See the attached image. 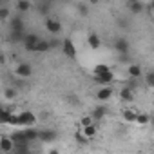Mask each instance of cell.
Segmentation results:
<instances>
[{
    "instance_id": "cell-1",
    "label": "cell",
    "mask_w": 154,
    "mask_h": 154,
    "mask_svg": "<svg viewBox=\"0 0 154 154\" xmlns=\"http://www.w3.org/2000/svg\"><path fill=\"white\" fill-rule=\"evenodd\" d=\"M17 118H18V127H22V129L35 127V123H36V116L31 111H22L17 114Z\"/></svg>"
},
{
    "instance_id": "cell-2",
    "label": "cell",
    "mask_w": 154,
    "mask_h": 154,
    "mask_svg": "<svg viewBox=\"0 0 154 154\" xmlns=\"http://www.w3.org/2000/svg\"><path fill=\"white\" fill-rule=\"evenodd\" d=\"M38 40H40V36H38V35H35V33H27V35H24V38H22V45H24V49H26V51L35 53V47H36Z\"/></svg>"
},
{
    "instance_id": "cell-3",
    "label": "cell",
    "mask_w": 154,
    "mask_h": 154,
    "mask_svg": "<svg viewBox=\"0 0 154 154\" xmlns=\"http://www.w3.org/2000/svg\"><path fill=\"white\" fill-rule=\"evenodd\" d=\"M8 22H9L11 33H24V18L20 15H13Z\"/></svg>"
},
{
    "instance_id": "cell-4",
    "label": "cell",
    "mask_w": 154,
    "mask_h": 154,
    "mask_svg": "<svg viewBox=\"0 0 154 154\" xmlns=\"http://www.w3.org/2000/svg\"><path fill=\"white\" fill-rule=\"evenodd\" d=\"M15 74L18 78H31L33 76V67L29 63H18L17 69H15Z\"/></svg>"
},
{
    "instance_id": "cell-5",
    "label": "cell",
    "mask_w": 154,
    "mask_h": 154,
    "mask_svg": "<svg viewBox=\"0 0 154 154\" xmlns=\"http://www.w3.org/2000/svg\"><path fill=\"white\" fill-rule=\"evenodd\" d=\"M60 47H62V51H63V54L67 58H76V47H74V44H72L71 38H65Z\"/></svg>"
},
{
    "instance_id": "cell-6",
    "label": "cell",
    "mask_w": 154,
    "mask_h": 154,
    "mask_svg": "<svg viewBox=\"0 0 154 154\" xmlns=\"http://www.w3.org/2000/svg\"><path fill=\"white\" fill-rule=\"evenodd\" d=\"M15 149V143L9 136H0V154H9L13 152Z\"/></svg>"
},
{
    "instance_id": "cell-7",
    "label": "cell",
    "mask_w": 154,
    "mask_h": 154,
    "mask_svg": "<svg viewBox=\"0 0 154 154\" xmlns=\"http://www.w3.org/2000/svg\"><path fill=\"white\" fill-rule=\"evenodd\" d=\"M45 29H47L51 35H60V31H62V24H60V20L49 17V18L45 20Z\"/></svg>"
},
{
    "instance_id": "cell-8",
    "label": "cell",
    "mask_w": 154,
    "mask_h": 154,
    "mask_svg": "<svg viewBox=\"0 0 154 154\" xmlns=\"http://www.w3.org/2000/svg\"><path fill=\"white\" fill-rule=\"evenodd\" d=\"M112 98V87L111 85H105V87H100L98 91H96V100L98 102H109Z\"/></svg>"
},
{
    "instance_id": "cell-9",
    "label": "cell",
    "mask_w": 154,
    "mask_h": 154,
    "mask_svg": "<svg viewBox=\"0 0 154 154\" xmlns=\"http://www.w3.org/2000/svg\"><path fill=\"white\" fill-rule=\"evenodd\" d=\"M56 140V132L51 131V129H45V131H38V141L42 143H53Z\"/></svg>"
},
{
    "instance_id": "cell-10",
    "label": "cell",
    "mask_w": 154,
    "mask_h": 154,
    "mask_svg": "<svg viewBox=\"0 0 154 154\" xmlns=\"http://www.w3.org/2000/svg\"><path fill=\"white\" fill-rule=\"evenodd\" d=\"M109 114V109H107V105H103V103H100V105H96L94 109H93V114H91V118L94 120V122H98V120H102V118H105Z\"/></svg>"
},
{
    "instance_id": "cell-11",
    "label": "cell",
    "mask_w": 154,
    "mask_h": 154,
    "mask_svg": "<svg viewBox=\"0 0 154 154\" xmlns=\"http://www.w3.org/2000/svg\"><path fill=\"white\" fill-rule=\"evenodd\" d=\"M127 74L131 76L132 80H140L141 76H143V69H141L138 63H131V65L127 67Z\"/></svg>"
},
{
    "instance_id": "cell-12",
    "label": "cell",
    "mask_w": 154,
    "mask_h": 154,
    "mask_svg": "<svg viewBox=\"0 0 154 154\" xmlns=\"http://www.w3.org/2000/svg\"><path fill=\"white\" fill-rule=\"evenodd\" d=\"M80 132L85 136V140H93V138H96V134H98V125H96V123H93V125L82 127V129H80Z\"/></svg>"
},
{
    "instance_id": "cell-13",
    "label": "cell",
    "mask_w": 154,
    "mask_h": 154,
    "mask_svg": "<svg viewBox=\"0 0 154 154\" xmlns=\"http://www.w3.org/2000/svg\"><path fill=\"white\" fill-rule=\"evenodd\" d=\"M13 114H15V112H11V109H4V107H0V125H9V123H11Z\"/></svg>"
},
{
    "instance_id": "cell-14",
    "label": "cell",
    "mask_w": 154,
    "mask_h": 154,
    "mask_svg": "<svg viewBox=\"0 0 154 154\" xmlns=\"http://www.w3.org/2000/svg\"><path fill=\"white\" fill-rule=\"evenodd\" d=\"M87 45H89L91 49H94V51H96V49H100V47H102V38H100L96 33H91V35L87 36Z\"/></svg>"
},
{
    "instance_id": "cell-15",
    "label": "cell",
    "mask_w": 154,
    "mask_h": 154,
    "mask_svg": "<svg viewBox=\"0 0 154 154\" xmlns=\"http://www.w3.org/2000/svg\"><path fill=\"white\" fill-rule=\"evenodd\" d=\"M114 49H116L118 53H122V54H127V53H129V40H127V38H118V40L114 42Z\"/></svg>"
},
{
    "instance_id": "cell-16",
    "label": "cell",
    "mask_w": 154,
    "mask_h": 154,
    "mask_svg": "<svg viewBox=\"0 0 154 154\" xmlns=\"http://www.w3.org/2000/svg\"><path fill=\"white\" fill-rule=\"evenodd\" d=\"M127 8H129V11H131L132 15H140V13L145 9V4L140 2V0H132V2L127 4Z\"/></svg>"
},
{
    "instance_id": "cell-17",
    "label": "cell",
    "mask_w": 154,
    "mask_h": 154,
    "mask_svg": "<svg viewBox=\"0 0 154 154\" xmlns=\"http://www.w3.org/2000/svg\"><path fill=\"white\" fill-rule=\"evenodd\" d=\"M98 84H102L103 87L105 85H111L112 82H114V72L112 71H109V72H105V74H102V76H98V78H94Z\"/></svg>"
},
{
    "instance_id": "cell-18",
    "label": "cell",
    "mask_w": 154,
    "mask_h": 154,
    "mask_svg": "<svg viewBox=\"0 0 154 154\" xmlns=\"http://www.w3.org/2000/svg\"><path fill=\"white\" fill-rule=\"evenodd\" d=\"M22 134H24V138H26V141H27V143H31V141H35V140H38V131H36L35 127H29V129H24V131H22Z\"/></svg>"
},
{
    "instance_id": "cell-19",
    "label": "cell",
    "mask_w": 154,
    "mask_h": 154,
    "mask_svg": "<svg viewBox=\"0 0 154 154\" xmlns=\"http://www.w3.org/2000/svg\"><path fill=\"white\" fill-rule=\"evenodd\" d=\"M109 71H111V67L107 63H96L94 69H93V74H94V78H98V76H102V74H105Z\"/></svg>"
},
{
    "instance_id": "cell-20",
    "label": "cell",
    "mask_w": 154,
    "mask_h": 154,
    "mask_svg": "<svg viewBox=\"0 0 154 154\" xmlns=\"http://www.w3.org/2000/svg\"><path fill=\"white\" fill-rule=\"evenodd\" d=\"M136 114H138V111H134V109H123V111H122V118H123L125 122H129V123H134Z\"/></svg>"
},
{
    "instance_id": "cell-21",
    "label": "cell",
    "mask_w": 154,
    "mask_h": 154,
    "mask_svg": "<svg viewBox=\"0 0 154 154\" xmlns=\"http://www.w3.org/2000/svg\"><path fill=\"white\" fill-rule=\"evenodd\" d=\"M149 122H150V114H149V112H138V114H136V120H134L136 125L143 127V125H147Z\"/></svg>"
},
{
    "instance_id": "cell-22",
    "label": "cell",
    "mask_w": 154,
    "mask_h": 154,
    "mask_svg": "<svg viewBox=\"0 0 154 154\" xmlns=\"http://www.w3.org/2000/svg\"><path fill=\"white\" fill-rule=\"evenodd\" d=\"M120 98H122V102H132V98H134L132 87H123L120 91Z\"/></svg>"
},
{
    "instance_id": "cell-23",
    "label": "cell",
    "mask_w": 154,
    "mask_h": 154,
    "mask_svg": "<svg viewBox=\"0 0 154 154\" xmlns=\"http://www.w3.org/2000/svg\"><path fill=\"white\" fill-rule=\"evenodd\" d=\"M31 8H33V4L29 2V0H18V2H17V9H18L20 15H22V13H27Z\"/></svg>"
},
{
    "instance_id": "cell-24",
    "label": "cell",
    "mask_w": 154,
    "mask_h": 154,
    "mask_svg": "<svg viewBox=\"0 0 154 154\" xmlns=\"http://www.w3.org/2000/svg\"><path fill=\"white\" fill-rule=\"evenodd\" d=\"M51 47H49V42L47 40H38V44H36V47H35V53H45V51H49Z\"/></svg>"
},
{
    "instance_id": "cell-25",
    "label": "cell",
    "mask_w": 154,
    "mask_h": 154,
    "mask_svg": "<svg viewBox=\"0 0 154 154\" xmlns=\"http://www.w3.org/2000/svg\"><path fill=\"white\" fill-rule=\"evenodd\" d=\"M9 18H11V9L2 6V8H0V22H8Z\"/></svg>"
},
{
    "instance_id": "cell-26",
    "label": "cell",
    "mask_w": 154,
    "mask_h": 154,
    "mask_svg": "<svg viewBox=\"0 0 154 154\" xmlns=\"http://www.w3.org/2000/svg\"><path fill=\"white\" fill-rule=\"evenodd\" d=\"M4 98H6L8 102H13V100L17 98V91H15L13 87H8V89L4 91Z\"/></svg>"
},
{
    "instance_id": "cell-27",
    "label": "cell",
    "mask_w": 154,
    "mask_h": 154,
    "mask_svg": "<svg viewBox=\"0 0 154 154\" xmlns=\"http://www.w3.org/2000/svg\"><path fill=\"white\" fill-rule=\"evenodd\" d=\"M93 123H96V122L91 118V114H85V116L80 118V129L82 127H87V125H93Z\"/></svg>"
},
{
    "instance_id": "cell-28",
    "label": "cell",
    "mask_w": 154,
    "mask_h": 154,
    "mask_svg": "<svg viewBox=\"0 0 154 154\" xmlns=\"http://www.w3.org/2000/svg\"><path fill=\"white\" fill-rule=\"evenodd\" d=\"M13 154H29V145L24 143V145H17L13 149Z\"/></svg>"
},
{
    "instance_id": "cell-29",
    "label": "cell",
    "mask_w": 154,
    "mask_h": 154,
    "mask_svg": "<svg viewBox=\"0 0 154 154\" xmlns=\"http://www.w3.org/2000/svg\"><path fill=\"white\" fill-rule=\"evenodd\" d=\"M145 84H147L149 87H154V72H152V71L145 72Z\"/></svg>"
},
{
    "instance_id": "cell-30",
    "label": "cell",
    "mask_w": 154,
    "mask_h": 154,
    "mask_svg": "<svg viewBox=\"0 0 154 154\" xmlns=\"http://www.w3.org/2000/svg\"><path fill=\"white\" fill-rule=\"evenodd\" d=\"M74 138H76V141L78 143H87V140H85V136L80 132V131H76V134H74Z\"/></svg>"
},
{
    "instance_id": "cell-31",
    "label": "cell",
    "mask_w": 154,
    "mask_h": 154,
    "mask_svg": "<svg viewBox=\"0 0 154 154\" xmlns=\"http://www.w3.org/2000/svg\"><path fill=\"white\" fill-rule=\"evenodd\" d=\"M47 42H49V47H51V49H54V47H60V45H62V42H60L58 38H53V40H47Z\"/></svg>"
},
{
    "instance_id": "cell-32",
    "label": "cell",
    "mask_w": 154,
    "mask_h": 154,
    "mask_svg": "<svg viewBox=\"0 0 154 154\" xmlns=\"http://www.w3.org/2000/svg\"><path fill=\"white\" fill-rule=\"evenodd\" d=\"M76 8H78V11H80V13L87 15V6H85V4H78V6H76Z\"/></svg>"
},
{
    "instance_id": "cell-33",
    "label": "cell",
    "mask_w": 154,
    "mask_h": 154,
    "mask_svg": "<svg viewBox=\"0 0 154 154\" xmlns=\"http://www.w3.org/2000/svg\"><path fill=\"white\" fill-rule=\"evenodd\" d=\"M47 154H60V152H58V150H56V149H51V150H49V152H47Z\"/></svg>"
},
{
    "instance_id": "cell-34",
    "label": "cell",
    "mask_w": 154,
    "mask_h": 154,
    "mask_svg": "<svg viewBox=\"0 0 154 154\" xmlns=\"http://www.w3.org/2000/svg\"><path fill=\"white\" fill-rule=\"evenodd\" d=\"M9 154H13V152H9Z\"/></svg>"
}]
</instances>
